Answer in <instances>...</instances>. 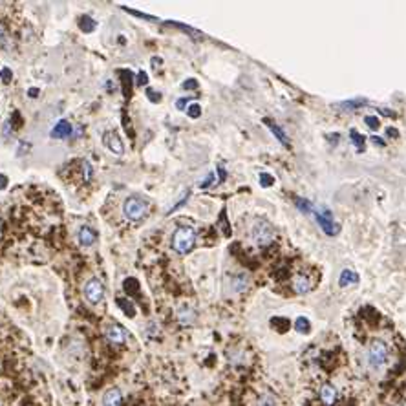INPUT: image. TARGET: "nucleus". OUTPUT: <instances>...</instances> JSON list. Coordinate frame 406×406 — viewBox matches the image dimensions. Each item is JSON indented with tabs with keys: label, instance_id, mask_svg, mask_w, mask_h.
Returning a JSON list of instances; mask_svg holds the SVG:
<instances>
[{
	"label": "nucleus",
	"instance_id": "nucleus-35",
	"mask_svg": "<svg viewBox=\"0 0 406 406\" xmlns=\"http://www.w3.org/2000/svg\"><path fill=\"white\" fill-rule=\"evenodd\" d=\"M6 185H8V178H6L4 174H0V190L6 188Z\"/></svg>",
	"mask_w": 406,
	"mask_h": 406
},
{
	"label": "nucleus",
	"instance_id": "nucleus-14",
	"mask_svg": "<svg viewBox=\"0 0 406 406\" xmlns=\"http://www.w3.org/2000/svg\"><path fill=\"white\" fill-rule=\"evenodd\" d=\"M95 240H97V235L93 233L92 229H90L88 225L81 227V229H79V242L83 243V245H86V247H88V245H93V243H95Z\"/></svg>",
	"mask_w": 406,
	"mask_h": 406
},
{
	"label": "nucleus",
	"instance_id": "nucleus-25",
	"mask_svg": "<svg viewBox=\"0 0 406 406\" xmlns=\"http://www.w3.org/2000/svg\"><path fill=\"white\" fill-rule=\"evenodd\" d=\"M187 115L190 119H198L201 115V106L200 105H190L187 108Z\"/></svg>",
	"mask_w": 406,
	"mask_h": 406
},
{
	"label": "nucleus",
	"instance_id": "nucleus-23",
	"mask_svg": "<svg viewBox=\"0 0 406 406\" xmlns=\"http://www.w3.org/2000/svg\"><path fill=\"white\" fill-rule=\"evenodd\" d=\"M83 172H84V181L90 183V181H92V176H93V167L90 165V161H86V159L83 161Z\"/></svg>",
	"mask_w": 406,
	"mask_h": 406
},
{
	"label": "nucleus",
	"instance_id": "nucleus-7",
	"mask_svg": "<svg viewBox=\"0 0 406 406\" xmlns=\"http://www.w3.org/2000/svg\"><path fill=\"white\" fill-rule=\"evenodd\" d=\"M103 143L110 148L112 154H115V156L125 154V145H123L121 138H119L115 132H105V136H103Z\"/></svg>",
	"mask_w": 406,
	"mask_h": 406
},
{
	"label": "nucleus",
	"instance_id": "nucleus-39",
	"mask_svg": "<svg viewBox=\"0 0 406 406\" xmlns=\"http://www.w3.org/2000/svg\"><path fill=\"white\" fill-rule=\"evenodd\" d=\"M28 93H30V97H37L38 90H37V88H31V90H30V92H28Z\"/></svg>",
	"mask_w": 406,
	"mask_h": 406
},
{
	"label": "nucleus",
	"instance_id": "nucleus-8",
	"mask_svg": "<svg viewBox=\"0 0 406 406\" xmlns=\"http://www.w3.org/2000/svg\"><path fill=\"white\" fill-rule=\"evenodd\" d=\"M106 339L113 344H125L126 339H128V333L123 326H118V324H112V326L106 327Z\"/></svg>",
	"mask_w": 406,
	"mask_h": 406
},
{
	"label": "nucleus",
	"instance_id": "nucleus-5",
	"mask_svg": "<svg viewBox=\"0 0 406 406\" xmlns=\"http://www.w3.org/2000/svg\"><path fill=\"white\" fill-rule=\"evenodd\" d=\"M315 216H317V222L318 225L322 227V230L326 233L327 236H333L337 235L340 230L339 223L333 222V214L330 212L327 209H324V207H320V209H317V212H315Z\"/></svg>",
	"mask_w": 406,
	"mask_h": 406
},
{
	"label": "nucleus",
	"instance_id": "nucleus-22",
	"mask_svg": "<svg viewBox=\"0 0 406 406\" xmlns=\"http://www.w3.org/2000/svg\"><path fill=\"white\" fill-rule=\"evenodd\" d=\"M295 203H297V207L302 210V212L310 214L311 210H313V205H311V203L307 200H302V198H295Z\"/></svg>",
	"mask_w": 406,
	"mask_h": 406
},
{
	"label": "nucleus",
	"instance_id": "nucleus-4",
	"mask_svg": "<svg viewBox=\"0 0 406 406\" xmlns=\"http://www.w3.org/2000/svg\"><path fill=\"white\" fill-rule=\"evenodd\" d=\"M368 360L373 370L382 368L386 364V360H388V346L382 340H373L368 352Z\"/></svg>",
	"mask_w": 406,
	"mask_h": 406
},
{
	"label": "nucleus",
	"instance_id": "nucleus-13",
	"mask_svg": "<svg viewBox=\"0 0 406 406\" xmlns=\"http://www.w3.org/2000/svg\"><path fill=\"white\" fill-rule=\"evenodd\" d=\"M293 289H295V293H298V295L307 293V291L311 289L310 278L304 277V275H297V277L293 278Z\"/></svg>",
	"mask_w": 406,
	"mask_h": 406
},
{
	"label": "nucleus",
	"instance_id": "nucleus-26",
	"mask_svg": "<svg viewBox=\"0 0 406 406\" xmlns=\"http://www.w3.org/2000/svg\"><path fill=\"white\" fill-rule=\"evenodd\" d=\"M258 406H277V402H275V399H273L271 395L265 394L258 399Z\"/></svg>",
	"mask_w": 406,
	"mask_h": 406
},
{
	"label": "nucleus",
	"instance_id": "nucleus-1",
	"mask_svg": "<svg viewBox=\"0 0 406 406\" xmlns=\"http://www.w3.org/2000/svg\"><path fill=\"white\" fill-rule=\"evenodd\" d=\"M194 242H196V233L190 227H180L172 235V247L180 255H187V253L192 251Z\"/></svg>",
	"mask_w": 406,
	"mask_h": 406
},
{
	"label": "nucleus",
	"instance_id": "nucleus-33",
	"mask_svg": "<svg viewBox=\"0 0 406 406\" xmlns=\"http://www.w3.org/2000/svg\"><path fill=\"white\" fill-rule=\"evenodd\" d=\"M138 84H147V73L145 71H139V75H138Z\"/></svg>",
	"mask_w": 406,
	"mask_h": 406
},
{
	"label": "nucleus",
	"instance_id": "nucleus-17",
	"mask_svg": "<svg viewBox=\"0 0 406 406\" xmlns=\"http://www.w3.org/2000/svg\"><path fill=\"white\" fill-rule=\"evenodd\" d=\"M366 101L364 99H352V101H344V103H339V105H335L337 108H342V110H355V108H359V106H362L364 105Z\"/></svg>",
	"mask_w": 406,
	"mask_h": 406
},
{
	"label": "nucleus",
	"instance_id": "nucleus-19",
	"mask_svg": "<svg viewBox=\"0 0 406 406\" xmlns=\"http://www.w3.org/2000/svg\"><path fill=\"white\" fill-rule=\"evenodd\" d=\"M295 330H297L298 333H310V330H311L310 320H307L306 317H298L297 322H295Z\"/></svg>",
	"mask_w": 406,
	"mask_h": 406
},
{
	"label": "nucleus",
	"instance_id": "nucleus-6",
	"mask_svg": "<svg viewBox=\"0 0 406 406\" xmlns=\"http://www.w3.org/2000/svg\"><path fill=\"white\" fill-rule=\"evenodd\" d=\"M105 297V285L103 282L97 280V278H90L84 285V298L90 302V304H99Z\"/></svg>",
	"mask_w": 406,
	"mask_h": 406
},
{
	"label": "nucleus",
	"instance_id": "nucleus-24",
	"mask_svg": "<svg viewBox=\"0 0 406 406\" xmlns=\"http://www.w3.org/2000/svg\"><path fill=\"white\" fill-rule=\"evenodd\" d=\"M352 138H353V143H355V147L359 148V150H362V148H364V141H366L364 136H360L357 130H352Z\"/></svg>",
	"mask_w": 406,
	"mask_h": 406
},
{
	"label": "nucleus",
	"instance_id": "nucleus-3",
	"mask_svg": "<svg viewBox=\"0 0 406 406\" xmlns=\"http://www.w3.org/2000/svg\"><path fill=\"white\" fill-rule=\"evenodd\" d=\"M123 210H125V216L128 220H132V222H139V220H143L145 216H147L148 203L138 196H130L128 200L125 201Z\"/></svg>",
	"mask_w": 406,
	"mask_h": 406
},
{
	"label": "nucleus",
	"instance_id": "nucleus-9",
	"mask_svg": "<svg viewBox=\"0 0 406 406\" xmlns=\"http://www.w3.org/2000/svg\"><path fill=\"white\" fill-rule=\"evenodd\" d=\"M123 404V394L119 388H110L103 395V406H121Z\"/></svg>",
	"mask_w": 406,
	"mask_h": 406
},
{
	"label": "nucleus",
	"instance_id": "nucleus-37",
	"mask_svg": "<svg viewBox=\"0 0 406 406\" xmlns=\"http://www.w3.org/2000/svg\"><path fill=\"white\" fill-rule=\"evenodd\" d=\"M373 143H375V145H381V147H384V141H382L381 138H377V136H373Z\"/></svg>",
	"mask_w": 406,
	"mask_h": 406
},
{
	"label": "nucleus",
	"instance_id": "nucleus-16",
	"mask_svg": "<svg viewBox=\"0 0 406 406\" xmlns=\"http://www.w3.org/2000/svg\"><path fill=\"white\" fill-rule=\"evenodd\" d=\"M357 282H359V277H357V273H355V271H352V269H344L342 275H340L339 284L342 285V287H346V285L357 284Z\"/></svg>",
	"mask_w": 406,
	"mask_h": 406
},
{
	"label": "nucleus",
	"instance_id": "nucleus-15",
	"mask_svg": "<svg viewBox=\"0 0 406 406\" xmlns=\"http://www.w3.org/2000/svg\"><path fill=\"white\" fill-rule=\"evenodd\" d=\"M178 320H180L183 326H188V324H192L194 320H196V311L190 310V307H187V306H181L180 310H178Z\"/></svg>",
	"mask_w": 406,
	"mask_h": 406
},
{
	"label": "nucleus",
	"instance_id": "nucleus-38",
	"mask_svg": "<svg viewBox=\"0 0 406 406\" xmlns=\"http://www.w3.org/2000/svg\"><path fill=\"white\" fill-rule=\"evenodd\" d=\"M388 136H394V138H397L399 136V132L395 128H388Z\"/></svg>",
	"mask_w": 406,
	"mask_h": 406
},
{
	"label": "nucleus",
	"instance_id": "nucleus-36",
	"mask_svg": "<svg viewBox=\"0 0 406 406\" xmlns=\"http://www.w3.org/2000/svg\"><path fill=\"white\" fill-rule=\"evenodd\" d=\"M212 181H214V174H210V176L207 178V180L203 181V183H201V187H203V188H205V187H209V185L212 183Z\"/></svg>",
	"mask_w": 406,
	"mask_h": 406
},
{
	"label": "nucleus",
	"instance_id": "nucleus-31",
	"mask_svg": "<svg viewBox=\"0 0 406 406\" xmlns=\"http://www.w3.org/2000/svg\"><path fill=\"white\" fill-rule=\"evenodd\" d=\"M0 77H2V81H4V83H9V81H11V77H13L11 70H9V68H4V70L0 71Z\"/></svg>",
	"mask_w": 406,
	"mask_h": 406
},
{
	"label": "nucleus",
	"instance_id": "nucleus-21",
	"mask_svg": "<svg viewBox=\"0 0 406 406\" xmlns=\"http://www.w3.org/2000/svg\"><path fill=\"white\" fill-rule=\"evenodd\" d=\"M271 326L277 327V331H280V333H284V331L289 330V320L287 318H280V317H275L271 320Z\"/></svg>",
	"mask_w": 406,
	"mask_h": 406
},
{
	"label": "nucleus",
	"instance_id": "nucleus-18",
	"mask_svg": "<svg viewBox=\"0 0 406 406\" xmlns=\"http://www.w3.org/2000/svg\"><path fill=\"white\" fill-rule=\"evenodd\" d=\"M95 21H93L92 17H81V22H79V28L84 31V33H92L93 30H95Z\"/></svg>",
	"mask_w": 406,
	"mask_h": 406
},
{
	"label": "nucleus",
	"instance_id": "nucleus-34",
	"mask_svg": "<svg viewBox=\"0 0 406 406\" xmlns=\"http://www.w3.org/2000/svg\"><path fill=\"white\" fill-rule=\"evenodd\" d=\"M176 108L178 110H185V108H187V99H178L176 101Z\"/></svg>",
	"mask_w": 406,
	"mask_h": 406
},
{
	"label": "nucleus",
	"instance_id": "nucleus-29",
	"mask_svg": "<svg viewBox=\"0 0 406 406\" xmlns=\"http://www.w3.org/2000/svg\"><path fill=\"white\" fill-rule=\"evenodd\" d=\"M247 287V278H238V280H235V291H243V289Z\"/></svg>",
	"mask_w": 406,
	"mask_h": 406
},
{
	"label": "nucleus",
	"instance_id": "nucleus-27",
	"mask_svg": "<svg viewBox=\"0 0 406 406\" xmlns=\"http://www.w3.org/2000/svg\"><path fill=\"white\" fill-rule=\"evenodd\" d=\"M260 183H262V187H271L273 183H275V178L271 176V174H260Z\"/></svg>",
	"mask_w": 406,
	"mask_h": 406
},
{
	"label": "nucleus",
	"instance_id": "nucleus-30",
	"mask_svg": "<svg viewBox=\"0 0 406 406\" xmlns=\"http://www.w3.org/2000/svg\"><path fill=\"white\" fill-rule=\"evenodd\" d=\"M198 88V81L196 79H187L183 83V90H196Z\"/></svg>",
	"mask_w": 406,
	"mask_h": 406
},
{
	"label": "nucleus",
	"instance_id": "nucleus-2",
	"mask_svg": "<svg viewBox=\"0 0 406 406\" xmlns=\"http://www.w3.org/2000/svg\"><path fill=\"white\" fill-rule=\"evenodd\" d=\"M251 236L255 240L256 245L260 247H267L269 243L275 240V229L271 227V223L265 220H255L251 229Z\"/></svg>",
	"mask_w": 406,
	"mask_h": 406
},
{
	"label": "nucleus",
	"instance_id": "nucleus-12",
	"mask_svg": "<svg viewBox=\"0 0 406 406\" xmlns=\"http://www.w3.org/2000/svg\"><path fill=\"white\" fill-rule=\"evenodd\" d=\"M264 123L269 126V130H271V132H273V136H275V138H277L278 141H280L282 145H284V147H289V139H287V136H285V132L280 128V126L277 125V123L271 121V119H264Z\"/></svg>",
	"mask_w": 406,
	"mask_h": 406
},
{
	"label": "nucleus",
	"instance_id": "nucleus-32",
	"mask_svg": "<svg viewBox=\"0 0 406 406\" xmlns=\"http://www.w3.org/2000/svg\"><path fill=\"white\" fill-rule=\"evenodd\" d=\"M147 95H148V99L152 101V103H159V93L156 92V90H147Z\"/></svg>",
	"mask_w": 406,
	"mask_h": 406
},
{
	"label": "nucleus",
	"instance_id": "nucleus-11",
	"mask_svg": "<svg viewBox=\"0 0 406 406\" xmlns=\"http://www.w3.org/2000/svg\"><path fill=\"white\" fill-rule=\"evenodd\" d=\"M71 136V125L70 121L63 119L55 125V128L51 130V138H57V139H64V138H70Z\"/></svg>",
	"mask_w": 406,
	"mask_h": 406
},
{
	"label": "nucleus",
	"instance_id": "nucleus-40",
	"mask_svg": "<svg viewBox=\"0 0 406 406\" xmlns=\"http://www.w3.org/2000/svg\"><path fill=\"white\" fill-rule=\"evenodd\" d=\"M4 35H6V28H4V26H2V24H0V38L4 37Z\"/></svg>",
	"mask_w": 406,
	"mask_h": 406
},
{
	"label": "nucleus",
	"instance_id": "nucleus-20",
	"mask_svg": "<svg viewBox=\"0 0 406 406\" xmlns=\"http://www.w3.org/2000/svg\"><path fill=\"white\" fill-rule=\"evenodd\" d=\"M118 306L121 307L123 311H125L126 317H134V315H136V310H134V306H132V302L126 300V298H119Z\"/></svg>",
	"mask_w": 406,
	"mask_h": 406
},
{
	"label": "nucleus",
	"instance_id": "nucleus-10",
	"mask_svg": "<svg viewBox=\"0 0 406 406\" xmlns=\"http://www.w3.org/2000/svg\"><path fill=\"white\" fill-rule=\"evenodd\" d=\"M320 401H322L326 406L335 404V402H337V390H335V386L324 384L322 388H320Z\"/></svg>",
	"mask_w": 406,
	"mask_h": 406
},
{
	"label": "nucleus",
	"instance_id": "nucleus-28",
	"mask_svg": "<svg viewBox=\"0 0 406 406\" xmlns=\"http://www.w3.org/2000/svg\"><path fill=\"white\" fill-rule=\"evenodd\" d=\"M364 123H366V125H368L372 130H377V128H379V126H381V123H379V119H377L375 115H368V118L364 119Z\"/></svg>",
	"mask_w": 406,
	"mask_h": 406
}]
</instances>
